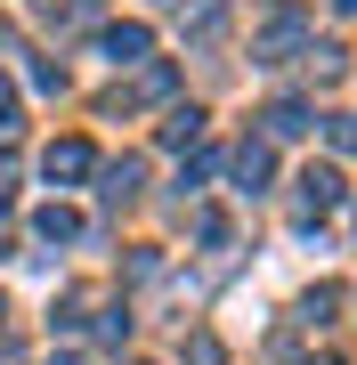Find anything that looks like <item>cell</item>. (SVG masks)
<instances>
[{
	"label": "cell",
	"mask_w": 357,
	"mask_h": 365,
	"mask_svg": "<svg viewBox=\"0 0 357 365\" xmlns=\"http://www.w3.org/2000/svg\"><path fill=\"white\" fill-rule=\"evenodd\" d=\"M81 170H90V146H81V138L49 146V179H81Z\"/></svg>",
	"instance_id": "cell-2"
},
{
	"label": "cell",
	"mask_w": 357,
	"mask_h": 365,
	"mask_svg": "<svg viewBox=\"0 0 357 365\" xmlns=\"http://www.w3.org/2000/svg\"><path fill=\"white\" fill-rule=\"evenodd\" d=\"M195 130H203V114H195V106H179V114H171V130H162V138H171V146H187Z\"/></svg>",
	"instance_id": "cell-7"
},
{
	"label": "cell",
	"mask_w": 357,
	"mask_h": 365,
	"mask_svg": "<svg viewBox=\"0 0 357 365\" xmlns=\"http://www.w3.org/2000/svg\"><path fill=\"white\" fill-rule=\"evenodd\" d=\"M268 130H276V138H301V130H309V106H292V98H284L276 114H268Z\"/></svg>",
	"instance_id": "cell-6"
},
{
	"label": "cell",
	"mask_w": 357,
	"mask_h": 365,
	"mask_svg": "<svg viewBox=\"0 0 357 365\" xmlns=\"http://www.w3.org/2000/svg\"><path fill=\"white\" fill-rule=\"evenodd\" d=\"M301 203L309 211H333V203H341V179H333V170H309V179H301Z\"/></svg>",
	"instance_id": "cell-3"
},
{
	"label": "cell",
	"mask_w": 357,
	"mask_h": 365,
	"mask_svg": "<svg viewBox=\"0 0 357 365\" xmlns=\"http://www.w3.org/2000/svg\"><path fill=\"white\" fill-rule=\"evenodd\" d=\"M106 57H114V66H138V57H146V25H114L106 33Z\"/></svg>",
	"instance_id": "cell-1"
},
{
	"label": "cell",
	"mask_w": 357,
	"mask_h": 365,
	"mask_svg": "<svg viewBox=\"0 0 357 365\" xmlns=\"http://www.w3.org/2000/svg\"><path fill=\"white\" fill-rule=\"evenodd\" d=\"M187 365H219V341H212V333H195V341H187Z\"/></svg>",
	"instance_id": "cell-8"
},
{
	"label": "cell",
	"mask_w": 357,
	"mask_h": 365,
	"mask_svg": "<svg viewBox=\"0 0 357 365\" xmlns=\"http://www.w3.org/2000/svg\"><path fill=\"white\" fill-rule=\"evenodd\" d=\"M0 317H9V309H0Z\"/></svg>",
	"instance_id": "cell-11"
},
{
	"label": "cell",
	"mask_w": 357,
	"mask_h": 365,
	"mask_svg": "<svg viewBox=\"0 0 357 365\" xmlns=\"http://www.w3.org/2000/svg\"><path fill=\"white\" fill-rule=\"evenodd\" d=\"M333 146H341V155H357V114H341V122H333Z\"/></svg>",
	"instance_id": "cell-9"
},
{
	"label": "cell",
	"mask_w": 357,
	"mask_h": 365,
	"mask_svg": "<svg viewBox=\"0 0 357 365\" xmlns=\"http://www.w3.org/2000/svg\"><path fill=\"white\" fill-rule=\"evenodd\" d=\"M268 170H276V163H268V146H244V155H236V179H244V195H260V179H268Z\"/></svg>",
	"instance_id": "cell-4"
},
{
	"label": "cell",
	"mask_w": 357,
	"mask_h": 365,
	"mask_svg": "<svg viewBox=\"0 0 357 365\" xmlns=\"http://www.w3.org/2000/svg\"><path fill=\"white\" fill-rule=\"evenodd\" d=\"M41 235H49V244H66V235H81V220H73V211L66 203H49V211H41V220H33Z\"/></svg>",
	"instance_id": "cell-5"
},
{
	"label": "cell",
	"mask_w": 357,
	"mask_h": 365,
	"mask_svg": "<svg viewBox=\"0 0 357 365\" xmlns=\"http://www.w3.org/2000/svg\"><path fill=\"white\" fill-rule=\"evenodd\" d=\"M341 9H357V0H341Z\"/></svg>",
	"instance_id": "cell-10"
}]
</instances>
